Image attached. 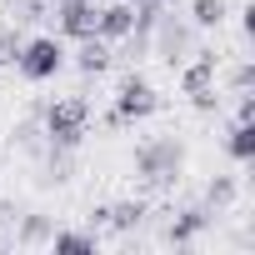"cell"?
<instances>
[{
	"mask_svg": "<svg viewBox=\"0 0 255 255\" xmlns=\"http://www.w3.org/2000/svg\"><path fill=\"white\" fill-rule=\"evenodd\" d=\"M15 65H20V75H25V80H50V75L65 65V45H60L55 35H35V40H25V45H20Z\"/></svg>",
	"mask_w": 255,
	"mask_h": 255,
	"instance_id": "6da1fadb",
	"label": "cell"
},
{
	"mask_svg": "<svg viewBox=\"0 0 255 255\" xmlns=\"http://www.w3.org/2000/svg\"><path fill=\"white\" fill-rule=\"evenodd\" d=\"M85 120H90V105L70 95V100H55V105L45 110V130H50L55 145H75V140L85 135Z\"/></svg>",
	"mask_w": 255,
	"mask_h": 255,
	"instance_id": "7a4b0ae2",
	"label": "cell"
},
{
	"mask_svg": "<svg viewBox=\"0 0 255 255\" xmlns=\"http://www.w3.org/2000/svg\"><path fill=\"white\" fill-rule=\"evenodd\" d=\"M135 165H140V175H145L150 185H165V180H175V170L185 165V150H180L175 140H155V145H145V150L135 155Z\"/></svg>",
	"mask_w": 255,
	"mask_h": 255,
	"instance_id": "3957f363",
	"label": "cell"
},
{
	"mask_svg": "<svg viewBox=\"0 0 255 255\" xmlns=\"http://www.w3.org/2000/svg\"><path fill=\"white\" fill-rule=\"evenodd\" d=\"M155 105H160L155 85H150V80H140V75H130V80L120 85V95H115V120H120V125H125V120H145Z\"/></svg>",
	"mask_w": 255,
	"mask_h": 255,
	"instance_id": "277c9868",
	"label": "cell"
},
{
	"mask_svg": "<svg viewBox=\"0 0 255 255\" xmlns=\"http://www.w3.org/2000/svg\"><path fill=\"white\" fill-rule=\"evenodd\" d=\"M135 30V10L130 5H105V10H95V35L100 40H125Z\"/></svg>",
	"mask_w": 255,
	"mask_h": 255,
	"instance_id": "5b68a950",
	"label": "cell"
},
{
	"mask_svg": "<svg viewBox=\"0 0 255 255\" xmlns=\"http://www.w3.org/2000/svg\"><path fill=\"white\" fill-rule=\"evenodd\" d=\"M60 30L75 35V40L95 35V5H90V0H65V5H60Z\"/></svg>",
	"mask_w": 255,
	"mask_h": 255,
	"instance_id": "8992f818",
	"label": "cell"
},
{
	"mask_svg": "<svg viewBox=\"0 0 255 255\" xmlns=\"http://www.w3.org/2000/svg\"><path fill=\"white\" fill-rule=\"evenodd\" d=\"M210 75H215V60H210V55H200V60L185 70V95H195V105H200V110H210V105H215V95H210Z\"/></svg>",
	"mask_w": 255,
	"mask_h": 255,
	"instance_id": "52a82bcc",
	"label": "cell"
},
{
	"mask_svg": "<svg viewBox=\"0 0 255 255\" xmlns=\"http://www.w3.org/2000/svg\"><path fill=\"white\" fill-rule=\"evenodd\" d=\"M75 65H80L85 75H100V70L110 65V50H105V40H100V35H85V40H80V55H75Z\"/></svg>",
	"mask_w": 255,
	"mask_h": 255,
	"instance_id": "ba28073f",
	"label": "cell"
},
{
	"mask_svg": "<svg viewBox=\"0 0 255 255\" xmlns=\"http://www.w3.org/2000/svg\"><path fill=\"white\" fill-rule=\"evenodd\" d=\"M230 155H235V160H255V125H250V120H235V130H230Z\"/></svg>",
	"mask_w": 255,
	"mask_h": 255,
	"instance_id": "9c48e42d",
	"label": "cell"
},
{
	"mask_svg": "<svg viewBox=\"0 0 255 255\" xmlns=\"http://www.w3.org/2000/svg\"><path fill=\"white\" fill-rule=\"evenodd\" d=\"M50 245H55V255H95V240L90 235H75V230H60Z\"/></svg>",
	"mask_w": 255,
	"mask_h": 255,
	"instance_id": "30bf717a",
	"label": "cell"
},
{
	"mask_svg": "<svg viewBox=\"0 0 255 255\" xmlns=\"http://www.w3.org/2000/svg\"><path fill=\"white\" fill-rule=\"evenodd\" d=\"M205 220H210L205 210H185V215H180V220L170 225V240H190V235H195V230H200Z\"/></svg>",
	"mask_w": 255,
	"mask_h": 255,
	"instance_id": "8fae6325",
	"label": "cell"
},
{
	"mask_svg": "<svg viewBox=\"0 0 255 255\" xmlns=\"http://www.w3.org/2000/svg\"><path fill=\"white\" fill-rule=\"evenodd\" d=\"M225 20V0H195V25H220Z\"/></svg>",
	"mask_w": 255,
	"mask_h": 255,
	"instance_id": "7c38bea8",
	"label": "cell"
},
{
	"mask_svg": "<svg viewBox=\"0 0 255 255\" xmlns=\"http://www.w3.org/2000/svg\"><path fill=\"white\" fill-rule=\"evenodd\" d=\"M110 225H135L140 220V205H110V210H100Z\"/></svg>",
	"mask_w": 255,
	"mask_h": 255,
	"instance_id": "4fadbf2b",
	"label": "cell"
},
{
	"mask_svg": "<svg viewBox=\"0 0 255 255\" xmlns=\"http://www.w3.org/2000/svg\"><path fill=\"white\" fill-rule=\"evenodd\" d=\"M15 55H20V40L10 30H0V60H15Z\"/></svg>",
	"mask_w": 255,
	"mask_h": 255,
	"instance_id": "5bb4252c",
	"label": "cell"
},
{
	"mask_svg": "<svg viewBox=\"0 0 255 255\" xmlns=\"http://www.w3.org/2000/svg\"><path fill=\"white\" fill-rule=\"evenodd\" d=\"M45 235V220H25V240H40Z\"/></svg>",
	"mask_w": 255,
	"mask_h": 255,
	"instance_id": "9a60e30c",
	"label": "cell"
},
{
	"mask_svg": "<svg viewBox=\"0 0 255 255\" xmlns=\"http://www.w3.org/2000/svg\"><path fill=\"white\" fill-rule=\"evenodd\" d=\"M140 5H160V0H140Z\"/></svg>",
	"mask_w": 255,
	"mask_h": 255,
	"instance_id": "2e32d148",
	"label": "cell"
}]
</instances>
